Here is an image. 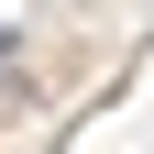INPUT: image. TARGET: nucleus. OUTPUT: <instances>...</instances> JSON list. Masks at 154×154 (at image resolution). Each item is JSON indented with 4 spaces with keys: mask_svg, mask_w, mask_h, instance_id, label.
I'll list each match as a JSON object with an SVG mask.
<instances>
[{
    "mask_svg": "<svg viewBox=\"0 0 154 154\" xmlns=\"http://www.w3.org/2000/svg\"><path fill=\"white\" fill-rule=\"evenodd\" d=\"M0 55H11V33H0Z\"/></svg>",
    "mask_w": 154,
    "mask_h": 154,
    "instance_id": "1",
    "label": "nucleus"
}]
</instances>
